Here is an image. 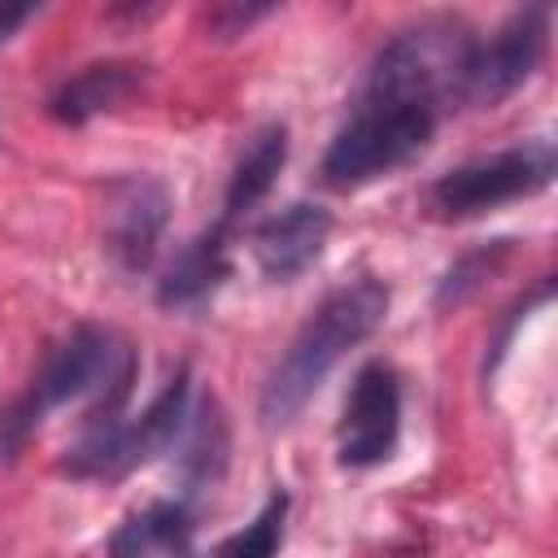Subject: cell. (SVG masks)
<instances>
[{
    "mask_svg": "<svg viewBox=\"0 0 558 558\" xmlns=\"http://www.w3.org/2000/svg\"><path fill=\"white\" fill-rule=\"evenodd\" d=\"M331 214L314 201H292L253 227V257L270 283L301 279L327 248Z\"/></svg>",
    "mask_w": 558,
    "mask_h": 558,
    "instance_id": "9",
    "label": "cell"
},
{
    "mask_svg": "<svg viewBox=\"0 0 558 558\" xmlns=\"http://www.w3.org/2000/svg\"><path fill=\"white\" fill-rule=\"evenodd\" d=\"M148 83V65L140 61H96L83 65L78 74L61 78L48 96V118H57L61 126H83L96 113H113L126 100H135Z\"/></svg>",
    "mask_w": 558,
    "mask_h": 558,
    "instance_id": "11",
    "label": "cell"
},
{
    "mask_svg": "<svg viewBox=\"0 0 558 558\" xmlns=\"http://www.w3.org/2000/svg\"><path fill=\"white\" fill-rule=\"evenodd\" d=\"M131 366H140L135 349L118 331L96 327V323L70 327L44 353L31 384L0 410V462H17V453L39 432L48 410H57L65 401H78V397H96L105 384H113Z\"/></svg>",
    "mask_w": 558,
    "mask_h": 558,
    "instance_id": "3",
    "label": "cell"
},
{
    "mask_svg": "<svg viewBox=\"0 0 558 558\" xmlns=\"http://www.w3.org/2000/svg\"><path fill=\"white\" fill-rule=\"evenodd\" d=\"M187 405H192V371H187V362H179L174 375L161 384V392L135 418H126V410L122 414H83L78 440L61 453L57 471L70 480H105V484L131 475L179 445Z\"/></svg>",
    "mask_w": 558,
    "mask_h": 558,
    "instance_id": "4",
    "label": "cell"
},
{
    "mask_svg": "<svg viewBox=\"0 0 558 558\" xmlns=\"http://www.w3.org/2000/svg\"><path fill=\"white\" fill-rule=\"evenodd\" d=\"M192 510L183 497H157L140 510H131L113 536L109 558H187L192 554Z\"/></svg>",
    "mask_w": 558,
    "mask_h": 558,
    "instance_id": "12",
    "label": "cell"
},
{
    "mask_svg": "<svg viewBox=\"0 0 558 558\" xmlns=\"http://www.w3.org/2000/svg\"><path fill=\"white\" fill-rule=\"evenodd\" d=\"M401 436V379L392 362L371 357L344 397L340 423H336V462L349 471L379 466L397 453Z\"/></svg>",
    "mask_w": 558,
    "mask_h": 558,
    "instance_id": "7",
    "label": "cell"
},
{
    "mask_svg": "<svg viewBox=\"0 0 558 558\" xmlns=\"http://www.w3.org/2000/svg\"><path fill=\"white\" fill-rule=\"evenodd\" d=\"M170 187L153 174H118L105 187V253L122 275H144L170 227Z\"/></svg>",
    "mask_w": 558,
    "mask_h": 558,
    "instance_id": "8",
    "label": "cell"
},
{
    "mask_svg": "<svg viewBox=\"0 0 558 558\" xmlns=\"http://www.w3.org/2000/svg\"><path fill=\"white\" fill-rule=\"evenodd\" d=\"M179 480L187 493H201V488H214L227 471V458H231V427H227V414L214 397L201 401V410L192 414L187 410V423L179 432Z\"/></svg>",
    "mask_w": 558,
    "mask_h": 558,
    "instance_id": "14",
    "label": "cell"
},
{
    "mask_svg": "<svg viewBox=\"0 0 558 558\" xmlns=\"http://www.w3.org/2000/svg\"><path fill=\"white\" fill-rule=\"evenodd\" d=\"M231 275V227L218 218L205 231H196L161 270L157 279V305L161 310H192L209 301L222 279Z\"/></svg>",
    "mask_w": 558,
    "mask_h": 558,
    "instance_id": "10",
    "label": "cell"
},
{
    "mask_svg": "<svg viewBox=\"0 0 558 558\" xmlns=\"http://www.w3.org/2000/svg\"><path fill=\"white\" fill-rule=\"evenodd\" d=\"M388 283L375 275H353L344 283H336L314 310L310 318L296 327V336L288 340V349L279 353V362L270 366L262 397H257V414L266 427H283L301 414V405L318 392V384L331 375V366L357 349L366 336H375V327L388 314Z\"/></svg>",
    "mask_w": 558,
    "mask_h": 558,
    "instance_id": "2",
    "label": "cell"
},
{
    "mask_svg": "<svg viewBox=\"0 0 558 558\" xmlns=\"http://www.w3.org/2000/svg\"><path fill=\"white\" fill-rule=\"evenodd\" d=\"M510 248H514V240H488V244L466 248L462 257H453V266L436 279L432 305H436V310H453V305H462L466 296H475V292L484 288V279L501 270V262L510 257Z\"/></svg>",
    "mask_w": 558,
    "mask_h": 558,
    "instance_id": "15",
    "label": "cell"
},
{
    "mask_svg": "<svg viewBox=\"0 0 558 558\" xmlns=\"http://www.w3.org/2000/svg\"><path fill=\"white\" fill-rule=\"evenodd\" d=\"M283 161H288V126L283 122H262L257 131H248V140L240 144L235 166L227 174V192H222V222L227 227L266 201Z\"/></svg>",
    "mask_w": 558,
    "mask_h": 558,
    "instance_id": "13",
    "label": "cell"
},
{
    "mask_svg": "<svg viewBox=\"0 0 558 558\" xmlns=\"http://www.w3.org/2000/svg\"><path fill=\"white\" fill-rule=\"evenodd\" d=\"M266 13H270V4H218V9H209L205 22H209L214 39H235V35H244Z\"/></svg>",
    "mask_w": 558,
    "mask_h": 558,
    "instance_id": "17",
    "label": "cell"
},
{
    "mask_svg": "<svg viewBox=\"0 0 558 558\" xmlns=\"http://www.w3.org/2000/svg\"><path fill=\"white\" fill-rule=\"evenodd\" d=\"M466 48L471 35L449 17L392 35L375 52L344 126L323 153V183L353 192L414 161L436 135L440 109L453 100Z\"/></svg>",
    "mask_w": 558,
    "mask_h": 558,
    "instance_id": "1",
    "label": "cell"
},
{
    "mask_svg": "<svg viewBox=\"0 0 558 558\" xmlns=\"http://www.w3.org/2000/svg\"><path fill=\"white\" fill-rule=\"evenodd\" d=\"M545 44H549V9L545 4L514 9L488 39H471L453 100L471 109H493L536 74Z\"/></svg>",
    "mask_w": 558,
    "mask_h": 558,
    "instance_id": "6",
    "label": "cell"
},
{
    "mask_svg": "<svg viewBox=\"0 0 558 558\" xmlns=\"http://www.w3.org/2000/svg\"><path fill=\"white\" fill-rule=\"evenodd\" d=\"M35 13H39V4H0V44H9L13 31H17L22 22H31Z\"/></svg>",
    "mask_w": 558,
    "mask_h": 558,
    "instance_id": "18",
    "label": "cell"
},
{
    "mask_svg": "<svg viewBox=\"0 0 558 558\" xmlns=\"http://www.w3.org/2000/svg\"><path fill=\"white\" fill-rule=\"evenodd\" d=\"M554 174H558L554 144L523 140V144H510V148H497V153H484V157H471L445 170L427 187V205L436 218H475V214L545 192Z\"/></svg>",
    "mask_w": 558,
    "mask_h": 558,
    "instance_id": "5",
    "label": "cell"
},
{
    "mask_svg": "<svg viewBox=\"0 0 558 558\" xmlns=\"http://www.w3.org/2000/svg\"><path fill=\"white\" fill-rule=\"evenodd\" d=\"M283 523H288V493L275 488L266 497V506L257 510L253 523H244L240 532H231L214 558H279V545H283Z\"/></svg>",
    "mask_w": 558,
    "mask_h": 558,
    "instance_id": "16",
    "label": "cell"
}]
</instances>
